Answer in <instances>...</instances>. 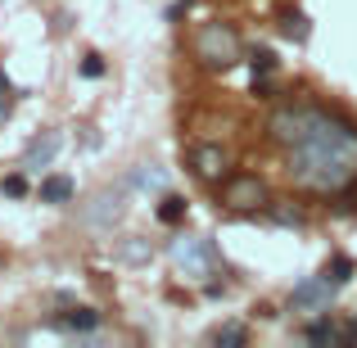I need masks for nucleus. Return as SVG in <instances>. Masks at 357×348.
I'll use <instances>...</instances> for the list:
<instances>
[{"mask_svg": "<svg viewBox=\"0 0 357 348\" xmlns=\"http://www.w3.org/2000/svg\"><path fill=\"white\" fill-rule=\"evenodd\" d=\"M59 149H63L59 131H41V136L23 149V172H41V167H50L54 158H59Z\"/></svg>", "mask_w": 357, "mask_h": 348, "instance_id": "obj_7", "label": "nucleus"}, {"mask_svg": "<svg viewBox=\"0 0 357 348\" xmlns=\"http://www.w3.org/2000/svg\"><path fill=\"white\" fill-rule=\"evenodd\" d=\"M307 340L312 344H344V326H335L331 317H321V321L307 326Z\"/></svg>", "mask_w": 357, "mask_h": 348, "instance_id": "obj_13", "label": "nucleus"}, {"mask_svg": "<svg viewBox=\"0 0 357 348\" xmlns=\"http://www.w3.org/2000/svg\"><path fill=\"white\" fill-rule=\"evenodd\" d=\"M249 340V331H244L240 321H231V326H218V331H213V344H244Z\"/></svg>", "mask_w": 357, "mask_h": 348, "instance_id": "obj_16", "label": "nucleus"}, {"mask_svg": "<svg viewBox=\"0 0 357 348\" xmlns=\"http://www.w3.org/2000/svg\"><path fill=\"white\" fill-rule=\"evenodd\" d=\"M185 9H190V0H176V5H172V9H167V18H181V14H185Z\"/></svg>", "mask_w": 357, "mask_h": 348, "instance_id": "obj_23", "label": "nucleus"}, {"mask_svg": "<svg viewBox=\"0 0 357 348\" xmlns=\"http://www.w3.org/2000/svg\"><path fill=\"white\" fill-rule=\"evenodd\" d=\"M280 32H285L289 41L303 45L307 32H312V27H307V14H303V9H280Z\"/></svg>", "mask_w": 357, "mask_h": 348, "instance_id": "obj_11", "label": "nucleus"}, {"mask_svg": "<svg viewBox=\"0 0 357 348\" xmlns=\"http://www.w3.org/2000/svg\"><path fill=\"white\" fill-rule=\"evenodd\" d=\"M131 186L149 195V190H163L167 176H163V167H158V163H140V167H136V176H131Z\"/></svg>", "mask_w": 357, "mask_h": 348, "instance_id": "obj_12", "label": "nucleus"}, {"mask_svg": "<svg viewBox=\"0 0 357 348\" xmlns=\"http://www.w3.org/2000/svg\"><path fill=\"white\" fill-rule=\"evenodd\" d=\"M0 195H9V199H23V195H27V176H23V172L5 176V181H0Z\"/></svg>", "mask_w": 357, "mask_h": 348, "instance_id": "obj_18", "label": "nucleus"}, {"mask_svg": "<svg viewBox=\"0 0 357 348\" xmlns=\"http://www.w3.org/2000/svg\"><path fill=\"white\" fill-rule=\"evenodd\" d=\"M271 136L289 154L294 186L312 195H344L357 186V127L321 105H289L271 118Z\"/></svg>", "mask_w": 357, "mask_h": 348, "instance_id": "obj_1", "label": "nucleus"}, {"mask_svg": "<svg viewBox=\"0 0 357 348\" xmlns=\"http://www.w3.org/2000/svg\"><path fill=\"white\" fill-rule=\"evenodd\" d=\"M127 190H131V181L127 186H118V190H105L100 195V209H91L86 213V222H96V227H109V222H118L122 213H127Z\"/></svg>", "mask_w": 357, "mask_h": 348, "instance_id": "obj_8", "label": "nucleus"}, {"mask_svg": "<svg viewBox=\"0 0 357 348\" xmlns=\"http://www.w3.org/2000/svg\"><path fill=\"white\" fill-rule=\"evenodd\" d=\"M271 218H276L280 227H298V231H303V213H298V209H271Z\"/></svg>", "mask_w": 357, "mask_h": 348, "instance_id": "obj_20", "label": "nucleus"}, {"mask_svg": "<svg viewBox=\"0 0 357 348\" xmlns=\"http://www.w3.org/2000/svg\"><path fill=\"white\" fill-rule=\"evenodd\" d=\"M335 294H340V289H335L326 276H307L303 285H294V294H289V308H294V312H326Z\"/></svg>", "mask_w": 357, "mask_h": 348, "instance_id": "obj_5", "label": "nucleus"}, {"mask_svg": "<svg viewBox=\"0 0 357 348\" xmlns=\"http://www.w3.org/2000/svg\"><path fill=\"white\" fill-rule=\"evenodd\" d=\"M353 258H344V253H340V258H331V262H326V271H321V276L326 280H331V285L335 289H344V285H349V280H353Z\"/></svg>", "mask_w": 357, "mask_h": 348, "instance_id": "obj_14", "label": "nucleus"}, {"mask_svg": "<svg viewBox=\"0 0 357 348\" xmlns=\"http://www.w3.org/2000/svg\"><path fill=\"white\" fill-rule=\"evenodd\" d=\"M50 326H59V331H96V326H100V312H96V308H68V312H63V317H54V321Z\"/></svg>", "mask_w": 357, "mask_h": 348, "instance_id": "obj_9", "label": "nucleus"}, {"mask_svg": "<svg viewBox=\"0 0 357 348\" xmlns=\"http://www.w3.org/2000/svg\"><path fill=\"white\" fill-rule=\"evenodd\" d=\"M222 204H227L231 213H258L267 209V186L258 181V176H227L222 181Z\"/></svg>", "mask_w": 357, "mask_h": 348, "instance_id": "obj_4", "label": "nucleus"}, {"mask_svg": "<svg viewBox=\"0 0 357 348\" xmlns=\"http://www.w3.org/2000/svg\"><path fill=\"white\" fill-rule=\"evenodd\" d=\"M9 109H14V86H9L5 68H0V118H9Z\"/></svg>", "mask_w": 357, "mask_h": 348, "instance_id": "obj_19", "label": "nucleus"}, {"mask_svg": "<svg viewBox=\"0 0 357 348\" xmlns=\"http://www.w3.org/2000/svg\"><path fill=\"white\" fill-rule=\"evenodd\" d=\"M167 258L176 262V271L190 280H204L218 271V249H213L204 235H176L172 244H167Z\"/></svg>", "mask_w": 357, "mask_h": 348, "instance_id": "obj_3", "label": "nucleus"}, {"mask_svg": "<svg viewBox=\"0 0 357 348\" xmlns=\"http://www.w3.org/2000/svg\"><path fill=\"white\" fill-rule=\"evenodd\" d=\"M190 167H195V176H204V181H227L231 176V154L222 145H195L190 149Z\"/></svg>", "mask_w": 357, "mask_h": 348, "instance_id": "obj_6", "label": "nucleus"}, {"mask_svg": "<svg viewBox=\"0 0 357 348\" xmlns=\"http://www.w3.org/2000/svg\"><path fill=\"white\" fill-rule=\"evenodd\" d=\"M195 59H199L204 68H213V73L236 68V63L244 59V45H240L236 27H227V23H204L199 32H195Z\"/></svg>", "mask_w": 357, "mask_h": 348, "instance_id": "obj_2", "label": "nucleus"}, {"mask_svg": "<svg viewBox=\"0 0 357 348\" xmlns=\"http://www.w3.org/2000/svg\"><path fill=\"white\" fill-rule=\"evenodd\" d=\"M158 218H163L167 227H176V222L185 218V199H176V195H167V199H163V209H158Z\"/></svg>", "mask_w": 357, "mask_h": 348, "instance_id": "obj_17", "label": "nucleus"}, {"mask_svg": "<svg viewBox=\"0 0 357 348\" xmlns=\"http://www.w3.org/2000/svg\"><path fill=\"white\" fill-rule=\"evenodd\" d=\"M122 258H131V262H140V258H145V244H127V249H122Z\"/></svg>", "mask_w": 357, "mask_h": 348, "instance_id": "obj_22", "label": "nucleus"}, {"mask_svg": "<svg viewBox=\"0 0 357 348\" xmlns=\"http://www.w3.org/2000/svg\"><path fill=\"white\" fill-rule=\"evenodd\" d=\"M100 73H105L100 54H86V59H82V77H100Z\"/></svg>", "mask_w": 357, "mask_h": 348, "instance_id": "obj_21", "label": "nucleus"}, {"mask_svg": "<svg viewBox=\"0 0 357 348\" xmlns=\"http://www.w3.org/2000/svg\"><path fill=\"white\" fill-rule=\"evenodd\" d=\"M41 204H68L73 199V181L68 176H41Z\"/></svg>", "mask_w": 357, "mask_h": 348, "instance_id": "obj_10", "label": "nucleus"}, {"mask_svg": "<svg viewBox=\"0 0 357 348\" xmlns=\"http://www.w3.org/2000/svg\"><path fill=\"white\" fill-rule=\"evenodd\" d=\"M249 68H253V77H271V73H276V54L271 50H249Z\"/></svg>", "mask_w": 357, "mask_h": 348, "instance_id": "obj_15", "label": "nucleus"}]
</instances>
